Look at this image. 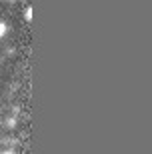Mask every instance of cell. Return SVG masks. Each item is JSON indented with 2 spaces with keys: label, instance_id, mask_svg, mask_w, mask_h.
Returning a JSON list of instances; mask_svg holds the SVG:
<instances>
[{
  "label": "cell",
  "instance_id": "obj_1",
  "mask_svg": "<svg viewBox=\"0 0 152 154\" xmlns=\"http://www.w3.org/2000/svg\"><path fill=\"white\" fill-rule=\"evenodd\" d=\"M4 32H6V26L2 22H0V38H2V36H4Z\"/></svg>",
  "mask_w": 152,
  "mask_h": 154
},
{
  "label": "cell",
  "instance_id": "obj_2",
  "mask_svg": "<svg viewBox=\"0 0 152 154\" xmlns=\"http://www.w3.org/2000/svg\"><path fill=\"white\" fill-rule=\"evenodd\" d=\"M26 18H28V20L32 18V8H26Z\"/></svg>",
  "mask_w": 152,
  "mask_h": 154
}]
</instances>
